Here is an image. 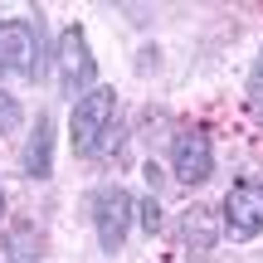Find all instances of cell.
<instances>
[{
    "label": "cell",
    "mask_w": 263,
    "mask_h": 263,
    "mask_svg": "<svg viewBox=\"0 0 263 263\" xmlns=\"http://www.w3.org/2000/svg\"><path fill=\"white\" fill-rule=\"evenodd\" d=\"M20 122H25L20 103H15V98L5 93V88H0V137H5V132H20Z\"/></svg>",
    "instance_id": "ba28073f"
},
{
    "label": "cell",
    "mask_w": 263,
    "mask_h": 263,
    "mask_svg": "<svg viewBox=\"0 0 263 263\" xmlns=\"http://www.w3.org/2000/svg\"><path fill=\"white\" fill-rule=\"evenodd\" d=\"M117 117V93L112 88H93V93L73 98V117H68V137H73V151L78 156H93L98 141L107 137Z\"/></svg>",
    "instance_id": "6da1fadb"
},
{
    "label": "cell",
    "mask_w": 263,
    "mask_h": 263,
    "mask_svg": "<svg viewBox=\"0 0 263 263\" xmlns=\"http://www.w3.org/2000/svg\"><path fill=\"white\" fill-rule=\"evenodd\" d=\"M249 93H254V98H263V49H258L254 68H249Z\"/></svg>",
    "instance_id": "30bf717a"
},
{
    "label": "cell",
    "mask_w": 263,
    "mask_h": 263,
    "mask_svg": "<svg viewBox=\"0 0 263 263\" xmlns=\"http://www.w3.org/2000/svg\"><path fill=\"white\" fill-rule=\"evenodd\" d=\"M137 224L146 229V234H156V229H161V200H156V195L137 200Z\"/></svg>",
    "instance_id": "9c48e42d"
},
{
    "label": "cell",
    "mask_w": 263,
    "mask_h": 263,
    "mask_svg": "<svg viewBox=\"0 0 263 263\" xmlns=\"http://www.w3.org/2000/svg\"><path fill=\"white\" fill-rule=\"evenodd\" d=\"M0 215H5V190H0Z\"/></svg>",
    "instance_id": "8fae6325"
},
{
    "label": "cell",
    "mask_w": 263,
    "mask_h": 263,
    "mask_svg": "<svg viewBox=\"0 0 263 263\" xmlns=\"http://www.w3.org/2000/svg\"><path fill=\"white\" fill-rule=\"evenodd\" d=\"M132 215H137V200H132L122 185H103L93 195V229H98V244H103L107 254H117V249L127 244Z\"/></svg>",
    "instance_id": "277c9868"
},
{
    "label": "cell",
    "mask_w": 263,
    "mask_h": 263,
    "mask_svg": "<svg viewBox=\"0 0 263 263\" xmlns=\"http://www.w3.org/2000/svg\"><path fill=\"white\" fill-rule=\"evenodd\" d=\"M171 171H176L180 185H205L210 171H215V151H210V137L200 127H180L176 141H171Z\"/></svg>",
    "instance_id": "5b68a950"
},
{
    "label": "cell",
    "mask_w": 263,
    "mask_h": 263,
    "mask_svg": "<svg viewBox=\"0 0 263 263\" xmlns=\"http://www.w3.org/2000/svg\"><path fill=\"white\" fill-rule=\"evenodd\" d=\"M25 176L34 180L54 176V122H49V112L34 117V132H29V146H25Z\"/></svg>",
    "instance_id": "52a82bcc"
},
{
    "label": "cell",
    "mask_w": 263,
    "mask_h": 263,
    "mask_svg": "<svg viewBox=\"0 0 263 263\" xmlns=\"http://www.w3.org/2000/svg\"><path fill=\"white\" fill-rule=\"evenodd\" d=\"M0 68H10L20 78H39V25L0 20Z\"/></svg>",
    "instance_id": "8992f818"
},
{
    "label": "cell",
    "mask_w": 263,
    "mask_h": 263,
    "mask_svg": "<svg viewBox=\"0 0 263 263\" xmlns=\"http://www.w3.org/2000/svg\"><path fill=\"white\" fill-rule=\"evenodd\" d=\"M54 64H59V83H64L68 98H73V93L83 98V93H93V88H98V64H93V54H88V34L78 25H68L64 34H59Z\"/></svg>",
    "instance_id": "3957f363"
},
{
    "label": "cell",
    "mask_w": 263,
    "mask_h": 263,
    "mask_svg": "<svg viewBox=\"0 0 263 263\" xmlns=\"http://www.w3.org/2000/svg\"><path fill=\"white\" fill-rule=\"evenodd\" d=\"M219 224L234 244H249V239L263 234V180H239L229 185L224 205H219Z\"/></svg>",
    "instance_id": "7a4b0ae2"
}]
</instances>
